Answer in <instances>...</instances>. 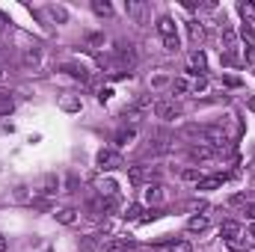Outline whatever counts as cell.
Instances as JSON below:
<instances>
[{
  "mask_svg": "<svg viewBox=\"0 0 255 252\" xmlns=\"http://www.w3.org/2000/svg\"><path fill=\"white\" fill-rule=\"evenodd\" d=\"M157 33H160V39H163V48L166 51H181V39H178V30H175V21L169 18V15H160L157 18Z\"/></svg>",
  "mask_w": 255,
  "mask_h": 252,
  "instance_id": "1",
  "label": "cell"
},
{
  "mask_svg": "<svg viewBox=\"0 0 255 252\" xmlns=\"http://www.w3.org/2000/svg\"><path fill=\"white\" fill-rule=\"evenodd\" d=\"M151 110H154V116H157V119H163V122H172V119H178V116H181V107H178L175 101H166V98H163V101H154V104H151Z\"/></svg>",
  "mask_w": 255,
  "mask_h": 252,
  "instance_id": "2",
  "label": "cell"
},
{
  "mask_svg": "<svg viewBox=\"0 0 255 252\" xmlns=\"http://www.w3.org/2000/svg\"><path fill=\"white\" fill-rule=\"evenodd\" d=\"M95 160H98L101 169H116V166H122V157H119V151H116V148H101Z\"/></svg>",
  "mask_w": 255,
  "mask_h": 252,
  "instance_id": "3",
  "label": "cell"
},
{
  "mask_svg": "<svg viewBox=\"0 0 255 252\" xmlns=\"http://www.w3.org/2000/svg\"><path fill=\"white\" fill-rule=\"evenodd\" d=\"M237 234H240V225H237V223H223V225H220V237H226L231 249H237V246H240Z\"/></svg>",
  "mask_w": 255,
  "mask_h": 252,
  "instance_id": "4",
  "label": "cell"
},
{
  "mask_svg": "<svg viewBox=\"0 0 255 252\" xmlns=\"http://www.w3.org/2000/svg\"><path fill=\"white\" fill-rule=\"evenodd\" d=\"M223 181H226V175H208V178L196 181V190H217V187H223Z\"/></svg>",
  "mask_w": 255,
  "mask_h": 252,
  "instance_id": "5",
  "label": "cell"
},
{
  "mask_svg": "<svg viewBox=\"0 0 255 252\" xmlns=\"http://www.w3.org/2000/svg\"><path fill=\"white\" fill-rule=\"evenodd\" d=\"M163 196H166V193H163V184H148V187H145V202H148V205H160Z\"/></svg>",
  "mask_w": 255,
  "mask_h": 252,
  "instance_id": "6",
  "label": "cell"
},
{
  "mask_svg": "<svg viewBox=\"0 0 255 252\" xmlns=\"http://www.w3.org/2000/svg\"><path fill=\"white\" fill-rule=\"evenodd\" d=\"M62 68H65V71H68L71 77L83 80V83H86V80H89V68H86V65H77V62H65Z\"/></svg>",
  "mask_w": 255,
  "mask_h": 252,
  "instance_id": "7",
  "label": "cell"
},
{
  "mask_svg": "<svg viewBox=\"0 0 255 252\" xmlns=\"http://www.w3.org/2000/svg\"><path fill=\"white\" fill-rule=\"evenodd\" d=\"M137 137V128H122L119 134H116V151L119 148H125V145H131V140Z\"/></svg>",
  "mask_w": 255,
  "mask_h": 252,
  "instance_id": "8",
  "label": "cell"
},
{
  "mask_svg": "<svg viewBox=\"0 0 255 252\" xmlns=\"http://www.w3.org/2000/svg\"><path fill=\"white\" fill-rule=\"evenodd\" d=\"M54 217H57L62 225H74V223H77V211H74V208H59Z\"/></svg>",
  "mask_w": 255,
  "mask_h": 252,
  "instance_id": "9",
  "label": "cell"
},
{
  "mask_svg": "<svg viewBox=\"0 0 255 252\" xmlns=\"http://www.w3.org/2000/svg\"><path fill=\"white\" fill-rule=\"evenodd\" d=\"M205 228H208V217H205V214H202V217H190V220H187V231H193V234H196V231H205Z\"/></svg>",
  "mask_w": 255,
  "mask_h": 252,
  "instance_id": "10",
  "label": "cell"
},
{
  "mask_svg": "<svg viewBox=\"0 0 255 252\" xmlns=\"http://www.w3.org/2000/svg\"><path fill=\"white\" fill-rule=\"evenodd\" d=\"M101 196H107V199H119V184L116 181H101Z\"/></svg>",
  "mask_w": 255,
  "mask_h": 252,
  "instance_id": "11",
  "label": "cell"
},
{
  "mask_svg": "<svg viewBox=\"0 0 255 252\" xmlns=\"http://www.w3.org/2000/svg\"><path fill=\"white\" fill-rule=\"evenodd\" d=\"M131 246H134L131 240H110V243L104 246V252H128Z\"/></svg>",
  "mask_w": 255,
  "mask_h": 252,
  "instance_id": "12",
  "label": "cell"
},
{
  "mask_svg": "<svg viewBox=\"0 0 255 252\" xmlns=\"http://www.w3.org/2000/svg\"><path fill=\"white\" fill-rule=\"evenodd\" d=\"M190 65H193V68H199V71H205V65H208L205 54H202V51H193V54H190Z\"/></svg>",
  "mask_w": 255,
  "mask_h": 252,
  "instance_id": "13",
  "label": "cell"
},
{
  "mask_svg": "<svg viewBox=\"0 0 255 252\" xmlns=\"http://www.w3.org/2000/svg\"><path fill=\"white\" fill-rule=\"evenodd\" d=\"M172 92H178V95H181V92H190V80H187V77H175V80H172Z\"/></svg>",
  "mask_w": 255,
  "mask_h": 252,
  "instance_id": "14",
  "label": "cell"
},
{
  "mask_svg": "<svg viewBox=\"0 0 255 252\" xmlns=\"http://www.w3.org/2000/svg\"><path fill=\"white\" fill-rule=\"evenodd\" d=\"M128 178H131L134 184H140V181L145 178V169H142V166H131V169H128Z\"/></svg>",
  "mask_w": 255,
  "mask_h": 252,
  "instance_id": "15",
  "label": "cell"
},
{
  "mask_svg": "<svg viewBox=\"0 0 255 252\" xmlns=\"http://www.w3.org/2000/svg\"><path fill=\"white\" fill-rule=\"evenodd\" d=\"M190 39H193V42H202V39H205V30L199 27V21L190 24Z\"/></svg>",
  "mask_w": 255,
  "mask_h": 252,
  "instance_id": "16",
  "label": "cell"
},
{
  "mask_svg": "<svg viewBox=\"0 0 255 252\" xmlns=\"http://www.w3.org/2000/svg\"><path fill=\"white\" fill-rule=\"evenodd\" d=\"M169 252H193V246H190V240H178L169 246Z\"/></svg>",
  "mask_w": 255,
  "mask_h": 252,
  "instance_id": "17",
  "label": "cell"
},
{
  "mask_svg": "<svg viewBox=\"0 0 255 252\" xmlns=\"http://www.w3.org/2000/svg\"><path fill=\"white\" fill-rule=\"evenodd\" d=\"M190 89H193L196 95H199V92H205V89H208V80H205V77H196V80L190 83Z\"/></svg>",
  "mask_w": 255,
  "mask_h": 252,
  "instance_id": "18",
  "label": "cell"
},
{
  "mask_svg": "<svg viewBox=\"0 0 255 252\" xmlns=\"http://www.w3.org/2000/svg\"><path fill=\"white\" fill-rule=\"evenodd\" d=\"M9 110H12V98L0 92V113H9Z\"/></svg>",
  "mask_w": 255,
  "mask_h": 252,
  "instance_id": "19",
  "label": "cell"
},
{
  "mask_svg": "<svg viewBox=\"0 0 255 252\" xmlns=\"http://www.w3.org/2000/svg\"><path fill=\"white\" fill-rule=\"evenodd\" d=\"M237 9H240V15H243V18H255V6H252V3H240Z\"/></svg>",
  "mask_w": 255,
  "mask_h": 252,
  "instance_id": "20",
  "label": "cell"
},
{
  "mask_svg": "<svg viewBox=\"0 0 255 252\" xmlns=\"http://www.w3.org/2000/svg\"><path fill=\"white\" fill-rule=\"evenodd\" d=\"M181 178H184V181H199L202 175H199L196 169H184V172H181Z\"/></svg>",
  "mask_w": 255,
  "mask_h": 252,
  "instance_id": "21",
  "label": "cell"
},
{
  "mask_svg": "<svg viewBox=\"0 0 255 252\" xmlns=\"http://www.w3.org/2000/svg\"><path fill=\"white\" fill-rule=\"evenodd\" d=\"M243 56H246V62H249V65H255V45H246Z\"/></svg>",
  "mask_w": 255,
  "mask_h": 252,
  "instance_id": "22",
  "label": "cell"
},
{
  "mask_svg": "<svg viewBox=\"0 0 255 252\" xmlns=\"http://www.w3.org/2000/svg\"><path fill=\"white\" fill-rule=\"evenodd\" d=\"M62 107L74 113V110H80V101H74V98H65V101H62Z\"/></svg>",
  "mask_w": 255,
  "mask_h": 252,
  "instance_id": "23",
  "label": "cell"
},
{
  "mask_svg": "<svg viewBox=\"0 0 255 252\" xmlns=\"http://www.w3.org/2000/svg\"><path fill=\"white\" fill-rule=\"evenodd\" d=\"M92 9H95L98 15H110V6H107V3H92Z\"/></svg>",
  "mask_w": 255,
  "mask_h": 252,
  "instance_id": "24",
  "label": "cell"
},
{
  "mask_svg": "<svg viewBox=\"0 0 255 252\" xmlns=\"http://www.w3.org/2000/svg\"><path fill=\"white\" fill-rule=\"evenodd\" d=\"M24 62L30 65V62H39V51H27V56H24Z\"/></svg>",
  "mask_w": 255,
  "mask_h": 252,
  "instance_id": "25",
  "label": "cell"
},
{
  "mask_svg": "<svg viewBox=\"0 0 255 252\" xmlns=\"http://www.w3.org/2000/svg\"><path fill=\"white\" fill-rule=\"evenodd\" d=\"M243 214H246V217H249V220H252V223H255V202H249V205H246V211H243Z\"/></svg>",
  "mask_w": 255,
  "mask_h": 252,
  "instance_id": "26",
  "label": "cell"
},
{
  "mask_svg": "<svg viewBox=\"0 0 255 252\" xmlns=\"http://www.w3.org/2000/svg\"><path fill=\"white\" fill-rule=\"evenodd\" d=\"M140 211H142L140 205H131V208H128V217H131V220H137V214H140Z\"/></svg>",
  "mask_w": 255,
  "mask_h": 252,
  "instance_id": "27",
  "label": "cell"
},
{
  "mask_svg": "<svg viewBox=\"0 0 255 252\" xmlns=\"http://www.w3.org/2000/svg\"><path fill=\"white\" fill-rule=\"evenodd\" d=\"M51 15H54L57 21H65V12H62V9H51Z\"/></svg>",
  "mask_w": 255,
  "mask_h": 252,
  "instance_id": "28",
  "label": "cell"
},
{
  "mask_svg": "<svg viewBox=\"0 0 255 252\" xmlns=\"http://www.w3.org/2000/svg\"><path fill=\"white\" fill-rule=\"evenodd\" d=\"M6 246H9V243H6V237L0 234V252H6Z\"/></svg>",
  "mask_w": 255,
  "mask_h": 252,
  "instance_id": "29",
  "label": "cell"
},
{
  "mask_svg": "<svg viewBox=\"0 0 255 252\" xmlns=\"http://www.w3.org/2000/svg\"><path fill=\"white\" fill-rule=\"evenodd\" d=\"M249 237H252V240H255V223H252V225H249Z\"/></svg>",
  "mask_w": 255,
  "mask_h": 252,
  "instance_id": "30",
  "label": "cell"
},
{
  "mask_svg": "<svg viewBox=\"0 0 255 252\" xmlns=\"http://www.w3.org/2000/svg\"><path fill=\"white\" fill-rule=\"evenodd\" d=\"M249 110H252V113H255V98H249Z\"/></svg>",
  "mask_w": 255,
  "mask_h": 252,
  "instance_id": "31",
  "label": "cell"
},
{
  "mask_svg": "<svg viewBox=\"0 0 255 252\" xmlns=\"http://www.w3.org/2000/svg\"><path fill=\"white\" fill-rule=\"evenodd\" d=\"M3 80H6V71H3V68H0V83H3Z\"/></svg>",
  "mask_w": 255,
  "mask_h": 252,
  "instance_id": "32",
  "label": "cell"
}]
</instances>
